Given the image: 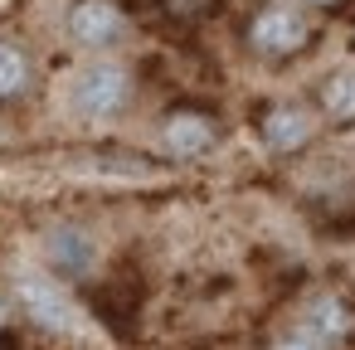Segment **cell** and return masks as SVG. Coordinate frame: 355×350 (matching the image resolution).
Segmentation results:
<instances>
[{
	"instance_id": "4",
	"label": "cell",
	"mask_w": 355,
	"mask_h": 350,
	"mask_svg": "<svg viewBox=\"0 0 355 350\" xmlns=\"http://www.w3.org/2000/svg\"><path fill=\"white\" fill-rule=\"evenodd\" d=\"M49 263L64 272V277H83L93 263H98V248L83 229H54L49 234Z\"/></svg>"
},
{
	"instance_id": "9",
	"label": "cell",
	"mask_w": 355,
	"mask_h": 350,
	"mask_svg": "<svg viewBox=\"0 0 355 350\" xmlns=\"http://www.w3.org/2000/svg\"><path fill=\"white\" fill-rule=\"evenodd\" d=\"M326 107L336 117H355V73H336L326 83Z\"/></svg>"
},
{
	"instance_id": "6",
	"label": "cell",
	"mask_w": 355,
	"mask_h": 350,
	"mask_svg": "<svg viewBox=\"0 0 355 350\" xmlns=\"http://www.w3.org/2000/svg\"><path fill=\"white\" fill-rule=\"evenodd\" d=\"M25 306H30L35 321H44V326H54V331L73 326V306H69L54 287H44V282H25Z\"/></svg>"
},
{
	"instance_id": "10",
	"label": "cell",
	"mask_w": 355,
	"mask_h": 350,
	"mask_svg": "<svg viewBox=\"0 0 355 350\" xmlns=\"http://www.w3.org/2000/svg\"><path fill=\"white\" fill-rule=\"evenodd\" d=\"M20 83H25V54L10 49V44H0V98L20 93Z\"/></svg>"
},
{
	"instance_id": "2",
	"label": "cell",
	"mask_w": 355,
	"mask_h": 350,
	"mask_svg": "<svg viewBox=\"0 0 355 350\" xmlns=\"http://www.w3.org/2000/svg\"><path fill=\"white\" fill-rule=\"evenodd\" d=\"M69 30H73L78 44L103 49V44H112L122 35V10L107 6V0H83V6H73V15H69Z\"/></svg>"
},
{
	"instance_id": "11",
	"label": "cell",
	"mask_w": 355,
	"mask_h": 350,
	"mask_svg": "<svg viewBox=\"0 0 355 350\" xmlns=\"http://www.w3.org/2000/svg\"><path fill=\"white\" fill-rule=\"evenodd\" d=\"M316 6H331V0H316Z\"/></svg>"
},
{
	"instance_id": "1",
	"label": "cell",
	"mask_w": 355,
	"mask_h": 350,
	"mask_svg": "<svg viewBox=\"0 0 355 350\" xmlns=\"http://www.w3.org/2000/svg\"><path fill=\"white\" fill-rule=\"evenodd\" d=\"M127 73L117 64H93L73 78V107L83 117H112L122 103H127Z\"/></svg>"
},
{
	"instance_id": "3",
	"label": "cell",
	"mask_w": 355,
	"mask_h": 350,
	"mask_svg": "<svg viewBox=\"0 0 355 350\" xmlns=\"http://www.w3.org/2000/svg\"><path fill=\"white\" fill-rule=\"evenodd\" d=\"M302 40H306V25H302V15H292V10H263L258 25H253V44H258L263 54H292Z\"/></svg>"
},
{
	"instance_id": "7",
	"label": "cell",
	"mask_w": 355,
	"mask_h": 350,
	"mask_svg": "<svg viewBox=\"0 0 355 350\" xmlns=\"http://www.w3.org/2000/svg\"><path fill=\"white\" fill-rule=\"evenodd\" d=\"M268 141H272L277 151L302 146V141H306V112H297V107H277V112L268 117Z\"/></svg>"
},
{
	"instance_id": "8",
	"label": "cell",
	"mask_w": 355,
	"mask_h": 350,
	"mask_svg": "<svg viewBox=\"0 0 355 350\" xmlns=\"http://www.w3.org/2000/svg\"><path fill=\"white\" fill-rule=\"evenodd\" d=\"M311 335L306 340H316V345H326V340H340V326H345V316H340V306L331 301V297H321L316 306H311Z\"/></svg>"
},
{
	"instance_id": "5",
	"label": "cell",
	"mask_w": 355,
	"mask_h": 350,
	"mask_svg": "<svg viewBox=\"0 0 355 350\" xmlns=\"http://www.w3.org/2000/svg\"><path fill=\"white\" fill-rule=\"evenodd\" d=\"M209 141H214V127H209L205 117H195V112L166 122V146H171L175 156H200Z\"/></svg>"
}]
</instances>
